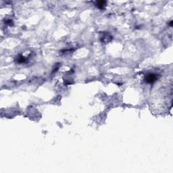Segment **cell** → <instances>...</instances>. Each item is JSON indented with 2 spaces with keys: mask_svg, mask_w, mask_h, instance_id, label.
<instances>
[{
  "mask_svg": "<svg viewBox=\"0 0 173 173\" xmlns=\"http://www.w3.org/2000/svg\"><path fill=\"white\" fill-rule=\"evenodd\" d=\"M156 79H157L156 74H153V73H149L148 74H147V76H146V81L149 83H153L156 81Z\"/></svg>",
  "mask_w": 173,
  "mask_h": 173,
  "instance_id": "cell-1",
  "label": "cell"
},
{
  "mask_svg": "<svg viewBox=\"0 0 173 173\" xmlns=\"http://www.w3.org/2000/svg\"><path fill=\"white\" fill-rule=\"evenodd\" d=\"M105 4H106V1H97V3H96V5H97V7H99L100 9H102V8H104Z\"/></svg>",
  "mask_w": 173,
  "mask_h": 173,
  "instance_id": "cell-2",
  "label": "cell"
}]
</instances>
